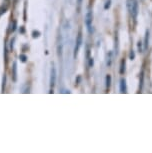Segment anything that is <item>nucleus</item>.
I'll return each mask as SVG.
<instances>
[{"label": "nucleus", "instance_id": "423d86ee", "mask_svg": "<svg viewBox=\"0 0 152 153\" xmlns=\"http://www.w3.org/2000/svg\"><path fill=\"white\" fill-rule=\"evenodd\" d=\"M144 50L148 49V45H149V31L146 30L145 32V38H144Z\"/></svg>", "mask_w": 152, "mask_h": 153}, {"label": "nucleus", "instance_id": "0eeeda50", "mask_svg": "<svg viewBox=\"0 0 152 153\" xmlns=\"http://www.w3.org/2000/svg\"><path fill=\"white\" fill-rule=\"evenodd\" d=\"M12 77H13V81H16L17 79V63L13 62V67H12Z\"/></svg>", "mask_w": 152, "mask_h": 153}, {"label": "nucleus", "instance_id": "a211bd4d", "mask_svg": "<svg viewBox=\"0 0 152 153\" xmlns=\"http://www.w3.org/2000/svg\"><path fill=\"white\" fill-rule=\"evenodd\" d=\"M16 24H17V22H16V21H14V22H13V27H12V32H13V31H15V29H16Z\"/></svg>", "mask_w": 152, "mask_h": 153}, {"label": "nucleus", "instance_id": "dca6fc26", "mask_svg": "<svg viewBox=\"0 0 152 153\" xmlns=\"http://www.w3.org/2000/svg\"><path fill=\"white\" fill-rule=\"evenodd\" d=\"M5 80H6V77L4 76L3 77V85H2V92H4V87H5Z\"/></svg>", "mask_w": 152, "mask_h": 153}, {"label": "nucleus", "instance_id": "39448f33", "mask_svg": "<svg viewBox=\"0 0 152 153\" xmlns=\"http://www.w3.org/2000/svg\"><path fill=\"white\" fill-rule=\"evenodd\" d=\"M126 81H125V79L122 78L120 80V92L121 93H126Z\"/></svg>", "mask_w": 152, "mask_h": 153}, {"label": "nucleus", "instance_id": "20e7f679", "mask_svg": "<svg viewBox=\"0 0 152 153\" xmlns=\"http://www.w3.org/2000/svg\"><path fill=\"white\" fill-rule=\"evenodd\" d=\"M85 23H86L88 29H90V26L92 24V12L89 11L86 14V17H85Z\"/></svg>", "mask_w": 152, "mask_h": 153}, {"label": "nucleus", "instance_id": "ddd939ff", "mask_svg": "<svg viewBox=\"0 0 152 153\" xmlns=\"http://www.w3.org/2000/svg\"><path fill=\"white\" fill-rule=\"evenodd\" d=\"M19 58L21 59V61L22 62H25L26 61V59H27V57H26V55H23V54H21L20 56H19Z\"/></svg>", "mask_w": 152, "mask_h": 153}, {"label": "nucleus", "instance_id": "1a4fd4ad", "mask_svg": "<svg viewBox=\"0 0 152 153\" xmlns=\"http://www.w3.org/2000/svg\"><path fill=\"white\" fill-rule=\"evenodd\" d=\"M125 66H126V61H125V59H122L121 60V64H120V73L123 74L125 72Z\"/></svg>", "mask_w": 152, "mask_h": 153}, {"label": "nucleus", "instance_id": "4468645a", "mask_svg": "<svg viewBox=\"0 0 152 153\" xmlns=\"http://www.w3.org/2000/svg\"><path fill=\"white\" fill-rule=\"evenodd\" d=\"M129 57H130V59H131V60H133L134 58H135V54H134V51H133V50H131V52H130V55H129Z\"/></svg>", "mask_w": 152, "mask_h": 153}, {"label": "nucleus", "instance_id": "f3484780", "mask_svg": "<svg viewBox=\"0 0 152 153\" xmlns=\"http://www.w3.org/2000/svg\"><path fill=\"white\" fill-rule=\"evenodd\" d=\"M109 7H110V0H109V1H107V2H106V4H105L104 8H105V9H108Z\"/></svg>", "mask_w": 152, "mask_h": 153}, {"label": "nucleus", "instance_id": "6e6552de", "mask_svg": "<svg viewBox=\"0 0 152 153\" xmlns=\"http://www.w3.org/2000/svg\"><path fill=\"white\" fill-rule=\"evenodd\" d=\"M143 81H144V72L142 71L140 74V80H139V91H141L142 88H143Z\"/></svg>", "mask_w": 152, "mask_h": 153}, {"label": "nucleus", "instance_id": "7ed1b4c3", "mask_svg": "<svg viewBox=\"0 0 152 153\" xmlns=\"http://www.w3.org/2000/svg\"><path fill=\"white\" fill-rule=\"evenodd\" d=\"M55 81H56V70H55V68L52 66V68H51V76H50V87L51 88L54 87Z\"/></svg>", "mask_w": 152, "mask_h": 153}, {"label": "nucleus", "instance_id": "9b49d317", "mask_svg": "<svg viewBox=\"0 0 152 153\" xmlns=\"http://www.w3.org/2000/svg\"><path fill=\"white\" fill-rule=\"evenodd\" d=\"M142 44H143V43H142L141 41L139 40V41H138V44H137V48H138V51H139L140 53L143 52V49H142Z\"/></svg>", "mask_w": 152, "mask_h": 153}, {"label": "nucleus", "instance_id": "9d476101", "mask_svg": "<svg viewBox=\"0 0 152 153\" xmlns=\"http://www.w3.org/2000/svg\"><path fill=\"white\" fill-rule=\"evenodd\" d=\"M110 85H111V76L110 75H107L106 76V88L109 89Z\"/></svg>", "mask_w": 152, "mask_h": 153}, {"label": "nucleus", "instance_id": "6ab92c4d", "mask_svg": "<svg viewBox=\"0 0 152 153\" xmlns=\"http://www.w3.org/2000/svg\"><path fill=\"white\" fill-rule=\"evenodd\" d=\"M81 2H82V0H78V4H79V5L81 4Z\"/></svg>", "mask_w": 152, "mask_h": 153}, {"label": "nucleus", "instance_id": "f03ea898", "mask_svg": "<svg viewBox=\"0 0 152 153\" xmlns=\"http://www.w3.org/2000/svg\"><path fill=\"white\" fill-rule=\"evenodd\" d=\"M82 44V32L81 30H79V32H78V36L77 38H76V44H75V47H74V58H76L78 54V51H79V48L80 46Z\"/></svg>", "mask_w": 152, "mask_h": 153}, {"label": "nucleus", "instance_id": "2eb2a0df", "mask_svg": "<svg viewBox=\"0 0 152 153\" xmlns=\"http://www.w3.org/2000/svg\"><path fill=\"white\" fill-rule=\"evenodd\" d=\"M93 64H94V60H93V58H89V66L90 67H93Z\"/></svg>", "mask_w": 152, "mask_h": 153}, {"label": "nucleus", "instance_id": "f8f14e48", "mask_svg": "<svg viewBox=\"0 0 152 153\" xmlns=\"http://www.w3.org/2000/svg\"><path fill=\"white\" fill-rule=\"evenodd\" d=\"M32 35H33L34 38H37V37H39V35H40V32H39V31H35V30H34L33 33H32Z\"/></svg>", "mask_w": 152, "mask_h": 153}, {"label": "nucleus", "instance_id": "f257e3e1", "mask_svg": "<svg viewBox=\"0 0 152 153\" xmlns=\"http://www.w3.org/2000/svg\"><path fill=\"white\" fill-rule=\"evenodd\" d=\"M127 8H128L129 13L134 19L137 17L138 14V2L137 0H127Z\"/></svg>", "mask_w": 152, "mask_h": 153}]
</instances>
